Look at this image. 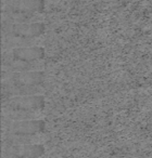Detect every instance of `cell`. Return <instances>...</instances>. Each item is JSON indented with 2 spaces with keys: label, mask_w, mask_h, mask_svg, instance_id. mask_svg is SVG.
<instances>
[{
  "label": "cell",
  "mask_w": 152,
  "mask_h": 158,
  "mask_svg": "<svg viewBox=\"0 0 152 158\" xmlns=\"http://www.w3.org/2000/svg\"><path fill=\"white\" fill-rule=\"evenodd\" d=\"M2 87L12 86H40L45 81L46 74L42 70L11 73L2 72Z\"/></svg>",
  "instance_id": "obj_2"
},
{
  "label": "cell",
  "mask_w": 152,
  "mask_h": 158,
  "mask_svg": "<svg viewBox=\"0 0 152 158\" xmlns=\"http://www.w3.org/2000/svg\"><path fill=\"white\" fill-rule=\"evenodd\" d=\"M7 133L39 135L46 130V123L41 119H26V120H10L3 123Z\"/></svg>",
  "instance_id": "obj_4"
},
{
  "label": "cell",
  "mask_w": 152,
  "mask_h": 158,
  "mask_svg": "<svg viewBox=\"0 0 152 158\" xmlns=\"http://www.w3.org/2000/svg\"><path fill=\"white\" fill-rule=\"evenodd\" d=\"M46 106V99L41 94L11 97L3 101V108L15 110L40 112Z\"/></svg>",
  "instance_id": "obj_3"
},
{
  "label": "cell",
  "mask_w": 152,
  "mask_h": 158,
  "mask_svg": "<svg viewBox=\"0 0 152 158\" xmlns=\"http://www.w3.org/2000/svg\"><path fill=\"white\" fill-rule=\"evenodd\" d=\"M2 113L6 119L10 120H26V119H38L40 112H31V110H15L3 108Z\"/></svg>",
  "instance_id": "obj_10"
},
{
  "label": "cell",
  "mask_w": 152,
  "mask_h": 158,
  "mask_svg": "<svg viewBox=\"0 0 152 158\" xmlns=\"http://www.w3.org/2000/svg\"><path fill=\"white\" fill-rule=\"evenodd\" d=\"M46 153V147L40 143L9 145L5 147V155L9 158H40Z\"/></svg>",
  "instance_id": "obj_7"
},
{
  "label": "cell",
  "mask_w": 152,
  "mask_h": 158,
  "mask_svg": "<svg viewBox=\"0 0 152 158\" xmlns=\"http://www.w3.org/2000/svg\"><path fill=\"white\" fill-rule=\"evenodd\" d=\"M45 0H7L2 5V13L38 14L45 11Z\"/></svg>",
  "instance_id": "obj_5"
},
{
  "label": "cell",
  "mask_w": 152,
  "mask_h": 158,
  "mask_svg": "<svg viewBox=\"0 0 152 158\" xmlns=\"http://www.w3.org/2000/svg\"><path fill=\"white\" fill-rule=\"evenodd\" d=\"M46 31V25L42 22L26 23H3L2 33L7 36L23 39H35Z\"/></svg>",
  "instance_id": "obj_1"
},
{
  "label": "cell",
  "mask_w": 152,
  "mask_h": 158,
  "mask_svg": "<svg viewBox=\"0 0 152 158\" xmlns=\"http://www.w3.org/2000/svg\"><path fill=\"white\" fill-rule=\"evenodd\" d=\"M41 139L38 135H27V134H12L6 133L5 142L9 145H19V144H34L40 141Z\"/></svg>",
  "instance_id": "obj_9"
},
{
  "label": "cell",
  "mask_w": 152,
  "mask_h": 158,
  "mask_svg": "<svg viewBox=\"0 0 152 158\" xmlns=\"http://www.w3.org/2000/svg\"><path fill=\"white\" fill-rule=\"evenodd\" d=\"M46 56V50L40 46H28L13 48L9 53L3 55L6 61H24V62H39Z\"/></svg>",
  "instance_id": "obj_6"
},
{
  "label": "cell",
  "mask_w": 152,
  "mask_h": 158,
  "mask_svg": "<svg viewBox=\"0 0 152 158\" xmlns=\"http://www.w3.org/2000/svg\"><path fill=\"white\" fill-rule=\"evenodd\" d=\"M44 89L41 86H12L3 87V95L7 97H22V95L41 94Z\"/></svg>",
  "instance_id": "obj_8"
}]
</instances>
